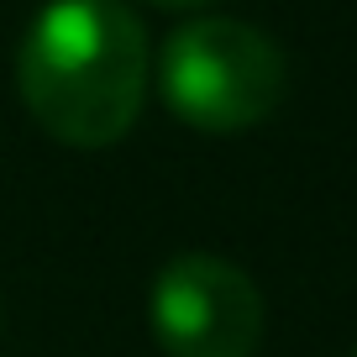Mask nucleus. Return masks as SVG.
I'll return each mask as SVG.
<instances>
[{
  "label": "nucleus",
  "mask_w": 357,
  "mask_h": 357,
  "mask_svg": "<svg viewBox=\"0 0 357 357\" xmlns=\"http://www.w3.org/2000/svg\"><path fill=\"white\" fill-rule=\"evenodd\" d=\"M147 32L121 0H47L16 53L32 121L68 147H111L147 100Z\"/></svg>",
  "instance_id": "obj_1"
},
{
  "label": "nucleus",
  "mask_w": 357,
  "mask_h": 357,
  "mask_svg": "<svg viewBox=\"0 0 357 357\" xmlns=\"http://www.w3.org/2000/svg\"><path fill=\"white\" fill-rule=\"evenodd\" d=\"M147 326L168 357H252L263 342V294L226 257L184 252L153 279Z\"/></svg>",
  "instance_id": "obj_3"
},
{
  "label": "nucleus",
  "mask_w": 357,
  "mask_h": 357,
  "mask_svg": "<svg viewBox=\"0 0 357 357\" xmlns=\"http://www.w3.org/2000/svg\"><path fill=\"white\" fill-rule=\"evenodd\" d=\"M352 357H357V352H352Z\"/></svg>",
  "instance_id": "obj_5"
},
{
  "label": "nucleus",
  "mask_w": 357,
  "mask_h": 357,
  "mask_svg": "<svg viewBox=\"0 0 357 357\" xmlns=\"http://www.w3.org/2000/svg\"><path fill=\"white\" fill-rule=\"evenodd\" d=\"M153 6H168V11H190V6H205V0H153Z\"/></svg>",
  "instance_id": "obj_4"
},
{
  "label": "nucleus",
  "mask_w": 357,
  "mask_h": 357,
  "mask_svg": "<svg viewBox=\"0 0 357 357\" xmlns=\"http://www.w3.org/2000/svg\"><path fill=\"white\" fill-rule=\"evenodd\" d=\"M284 53L268 32L231 16L178 26L158 53V95L195 132H247L284 100Z\"/></svg>",
  "instance_id": "obj_2"
}]
</instances>
